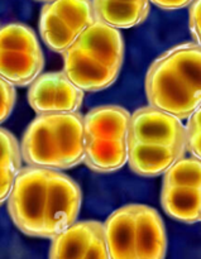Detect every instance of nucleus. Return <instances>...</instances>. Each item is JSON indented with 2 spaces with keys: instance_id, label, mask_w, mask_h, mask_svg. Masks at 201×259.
Segmentation results:
<instances>
[{
  "instance_id": "5",
  "label": "nucleus",
  "mask_w": 201,
  "mask_h": 259,
  "mask_svg": "<svg viewBox=\"0 0 201 259\" xmlns=\"http://www.w3.org/2000/svg\"><path fill=\"white\" fill-rule=\"evenodd\" d=\"M110 259H165L167 237L158 212L131 204L111 212L104 224Z\"/></svg>"
},
{
  "instance_id": "15",
  "label": "nucleus",
  "mask_w": 201,
  "mask_h": 259,
  "mask_svg": "<svg viewBox=\"0 0 201 259\" xmlns=\"http://www.w3.org/2000/svg\"><path fill=\"white\" fill-rule=\"evenodd\" d=\"M164 186L201 189V161L181 158L165 174Z\"/></svg>"
},
{
  "instance_id": "22",
  "label": "nucleus",
  "mask_w": 201,
  "mask_h": 259,
  "mask_svg": "<svg viewBox=\"0 0 201 259\" xmlns=\"http://www.w3.org/2000/svg\"><path fill=\"white\" fill-rule=\"evenodd\" d=\"M187 133H192V132H201V106L192 114L189 118L186 125Z\"/></svg>"
},
{
  "instance_id": "10",
  "label": "nucleus",
  "mask_w": 201,
  "mask_h": 259,
  "mask_svg": "<svg viewBox=\"0 0 201 259\" xmlns=\"http://www.w3.org/2000/svg\"><path fill=\"white\" fill-rule=\"evenodd\" d=\"M83 100L84 91L65 72L41 75L28 91V103L39 115L76 113L83 105Z\"/></svg>"
},
{
  "instance_id": "11",
  "label": "nucleus",
  "mask_w": 201,
  "mask_h": 259,
  "mask_svg": "<svg viewBox=\"0 0 201 259\" xmlns=\"http://www.w3.org/2000/svg\"><path fill=\"white\" fill-rule=\"evenodd\" d=\"M50 259H110L104 224L78 222L53 238Z\"/></svg>"
},
{
  "instance_id": "14",
  "label": "nucleus",
  "mask_w": 201,
  "mask_h": 259,
  "mask_svg": "<svg viewBox=\"0 0 201 259\" xmlns=\"http://www.w3.org/2000/svg\"><path fill=\"white\" fill-rule=\"evenodd\" d=\"M161 202L166 214L177 222L187 224L200 222L201 189L164 186Z\"/></svg>"
},
{
  "instance_id": "21",
  "label": "nucleus",
  "mask_w": 201,
  "mask_h": 259,
  "mask_svg": "<svg viewBox=\"0 0 201 259\" xmlns=\"http://www.w3.org/2000/svg\"><path fill=\"white\" fill-rule=\"evenodd\" d=\"M149 2H152L154 5L161 8V9L176 10V9H182V8L192 4L195 0H149Z\"/></svg>"
},
{
  "instance_id": "24",
  "label": "nucleus",
  "mask_w": 201,
  "mask_h": 259,
  "mask_svg": "<svg viewBox=\"0 0 201 259\" xmlns=\"http://www.w3.org/2000/svg\"><path fill=\"white\" fill-rule=\"evenodd\" d=\"M200 222H201V218H200Z\"/></svg>"
},
{
  "instance_id": "23",
  "label": "nucleus",
  "mask_w": 201,
  "mask_h": 259,
  "mask_svg": "<svg viewBox=\"0 0 201 259\" xmlns=\"http://www.w3.org/2000/svg\"><path fill=\"white\" fill-rule=\"evenodd\" d=\"M38 2H47V3H50V2H53V0H38Z\"/></svg>"
},
{
  "instance_id": "2",
  "label": "nucleus",
  "mask_w": 201,
  "mask_h": 259,
  "mask_svg": "<svg viewBox=\"0 0 201 259\" xmlns=\"http://www.w3.org/2000/svg\"><path fill=\"white\" fill-rule=\"evenodd\" d=\"M152 108L189 119L201 106V46L184 43L159 56L146 76Z\"/></svg>"
},
{
  "instance_id": "18",
  "label": "nucleus",
  "mask_w": 201,
  "mask_h": 259,
  "mask_svg": "<svg viewBox=\"0 0 201 259\" xmlns=\"http://www.w3.org/2000/svg\"><path fill=\"white\" fill-rule=\"evenodd\" d=\"M189 25L192 37L201 46V0H195L190 7Z\"/></svg>"
},
{
  "instance_id": "12",
  "label": "nucleus",
  "mask_w": 201,
  "mask_h": 259,
  "mask_svg": "<svg viewBox=\"0 0 201 259\" xmlns=\"http://www.w3.org/2000/svg\"><path fill=\"white\" fill-rule=\"evenodd\" d=\"M185 149L151 146L129 142L128 163L132 171L146 177L166 174L172 164L182 158Z\"/></svg>"
},
{
  "instance_id": "4",
  "label": "nucleus",
  "mask_w": 201,
  "mask_h": 259,
  "mask_svg": "<svg viewBox=\"0 0 201 259\" xmlns=\"http://www.w3.org/2000/svg\"><path fill=\"white\" fill-rule=\"evenodd\" d=\"M22 158L30 167L67 169L85 159L84 118L78 113L39 115L22 139Z\"/></svg>"
},
{
  "instance_id": "13",
  "label": "nucleus",
  "mask_w": 201,
  "mask_h": 259,
  "mask_svg": "<svg viewBox=\"0 0 201 259\" xmlns=\"http://www.w3.org/2000/svg\"><path fill=\"white\" fill-rule=\"evenodd\" d=\"M95 17L115 29L136 27L147 19L149 0H91Z\"/></svg>"
},
{
  "instance_id": "1",
  "label": "nucleus",
  "mask_w": 201,
  "mask_h": 259,
  "mask_svg": "<svg viewBox=\"0 0 201 259\" xmlns=\"http://www.w3.org/2000/svg\"><path fill=\"white\" fill-rule=\"evenodd\" d=\"M80 207L78 185L62 172L41 167L20 169L8 199L15 227L37 238L57 237L75 224Z\"/></svg>"
},
{
  "instance_id": "17",
  "label": "nucleus",
  "mask_w": 201,
  "mask_h": 259,
  "mask_svg": "<svg viewBox=\"0 0 201 259\" xmlns=\"http://www.w3.org/2000/svg\"><path fill=\"white\" fill-rule=\"evenodd\" d=\"M15 104L14 86L0 77V123L7 120Z\"/></svg>"
},
{
  "instance_id": "7",
  "label": "nucleus",
  "mask_w": 201,
  "mask_h": 259,
  "mask_svg": "<svg viewBox=\"0 0 201 259\" xmlns=\"http://www.w3.org/2000/svg\"><path fill=\"white\" fill-rule=\"evenodd\" d=\"M45 60L35 33L12 23L0 28V77L13 86L33 83L42 72Z\"/></svg>"
},
{
  "instance_id": "19",
  "label": "nucleus",
  "mask_w": 201,
  "mask_h": 259,
  "mask_svg": "<svg viewBox=\"0 0 201 259\" xmlns=\"http://www.w3.org/2000/svg\"><path fill=\"white\" fill-rule=\"evenodd\" d=\"M18 171L14 169H3L0 171V205L4 204L10 196Z\"/></svg>"
},
{
  "instance_id": "16",
  "label": "nucleus",
  "mask_w": 201,
  "mask_h": 259,
  "mask_svg": "<svg viewBox=\"0 0 201 259\" xmlns=\"http://www.w3.org/2000/svg\"><path fill=\"white\" fill-rule=\"evenodd\" d=\"M22 151L18 141L7 129L0 128V171L22 169Z\"/></svg>"
},
{
  "instance_id": "8",
  "label": "nucleus",
  "mask_w": 201,
  "mask_h": 259,
  "mask_svg": "<svg viewBox=\"0 0 201 259\" xmlns=\"http://www.w3.org/2000/svg\"><path fill=\"white\" fill-rule=\"evenodd\" d=\"M96 20L91 0H53L41 12V37L48 48L63 53Z\"/></svg>"
},
{
  "instance_id": "3",
  "label": "nucleus",
  "mask_w": 201,
  "mask_h": 259,
  "mask_svg": "<svg viewBox=\"0 0 201 259\" xmlns=\"http://www.w3.org/2000/svg\"><path fill=\"white\" fill-rule=\"evenodd\" d=\"M123 58L120 32L96 20L63 52V72L83 91H101L118 78Z\"/></svg>"
},
{
  "instance_id": "9",
  "label": "nucleus",
  "mask_w": 201,
  "mask_h": 259,
  "mask_svg": "<svg viewBox=\"0 0 201 259\" xmlns=\"http://www.w3.org/2000/svg\"><path fill=\"white\" fill-rule=\"evenodd\" d=\"M186 141V126L171 114L152 106L141 108L132 114L129 142L187 151Z\"/></svg>"
},
{
  "instance_id": "6",
  "label": "nucleus",
  "mask_w": 201,
  "mask_h": 259,
  "mask_svg": "<svg viewBox=\"0 0 201 259\" xmlns=\"http://www.w3.org/2000/svg\"><path fill=\"white\" fill-rule=\"evenodd\" d=\"M131 114L115 105L99 106L84 118L86 166L95 172H114L128 162Z\"/></svg>"
},
{
  "instance_id": "20",
  "label": "nucleus",
  "mask_w": 201,
  "mask_h": 259,
  "mask_svg": "<svg viewBox=\"0 0 201 259\" xmlns=\"http://www.w3.org/2000/svg\"><path fill=\"white\" fill-rule=\"evenodd\" d=\"M186 149L195 158L201 161V132L187 133Z\"/></svg>"
}]
</instances>
